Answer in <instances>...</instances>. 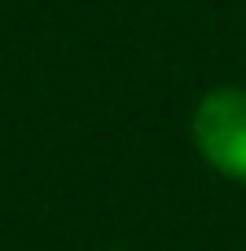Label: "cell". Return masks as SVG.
Masks as SVG:
<instances>
[{"label":"cell","instance_id":"obj_1","mask_svg":"<svg viewBox=\"0 0 246 251\" xmlns=\"http://www.w3.org/2000/svg\"><path fill=\"white\" fill-rule=\"evenodd\" d=\"M194 146L220 176L246 181V93L242 88H216L198 101Z\"/></svg>","mask_w":246,"mask_h":251}]
</instances>
